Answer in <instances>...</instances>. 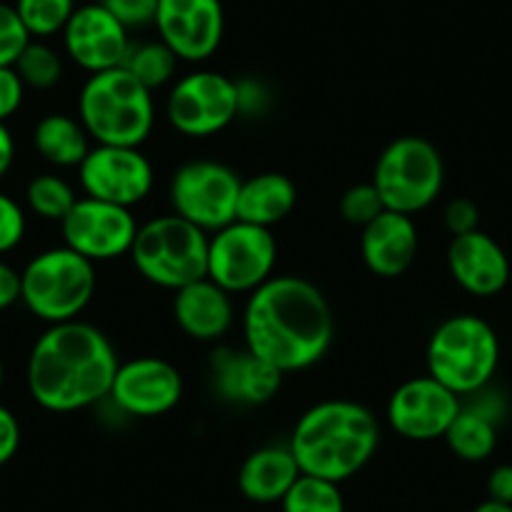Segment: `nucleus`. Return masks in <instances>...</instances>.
<instances>
[{"instance_id": "obj_1", "label": "nucleus", "mask_w": 512, "mask_h": 512, "mask_svg": "<svg viewBox=\"0 0 512 512\" xmlns=\"http://www.w3.org/2000/svg\"><path fill=\"white\" fill-rule=\"evenodd\" d=\"M244 344L282 374L322 362L334 339V314L317 284L304 277H272L246 299Z\"/></svg>"}, {"instance_id": "obj_2", "label": "nucleus", "mask_w": 512, "mask_h": 512, "mask_svg": "<svg viewBox=\"0 0 512 512\" xmlns=\"http://www.w3.org/2000/svg\"><path fill=\"white\" fill-rule=\"evenodd\" d=\"M118 354L106 332L93 324H48L28 357L26 382L33 402L66 415L108 400L118 369Z\"/></svg>"}, {"instance_id": "obj_3", "label": "nucleus", "mask_w": 512, "mask_h": 512, "mask_svg": "<svg viewBox=\"0 0 512 512\" xmlns=\"http://www.w3.org/2000/svg\"><path fill=\"white\" fill-rule=\"evenodd\" d=\"M379 440V420L369 407L354 400H324L299 417L289 450L302 475L342 485L372 460Z\"/></svg>"}, {"instance_id": "obj_4", "label": "nucleus", "mask_w": 512, "mask_h": 512, "mask_svg": "<svg viewBox=\"0 0 512 512\" xmlns=\"http://www.w3.org/2000/svg\"><path fill=\"white\" fill-rule=\"evenodd\" d=\"M78 118L96 144L141 149L154 131V91L123 66L91 73L78 96Z\"/></svg>"}, {"instance_id": "obj_5", "label": "nucleus", "mask_w": 512, "mask_h": 512, "mask_svg": "<svg viewBox=\"0 0 512 512\" xmlns=\"http://www.w3.org/2000/svg\"><path fill=\"white\" fill-rule=\"evenodd\" d=\"M500 364L495 329L475 314H455L437 324L427 342V374L457 397H470L492 382Z\"/></svg>"}, {"instance_id": "obj_6", "label": "nucleus", "mask_w": 512, "mask_h": 512, "mask_svg": "<svg viewBox=\"0 0 512 512\" xmlns=\"http://www.w3.org/2000/svg\"><path fill=\"white\" fill-rule=\"evenodd\" d=\"M131 262L149 284L176 289L206 279L209 234L181 216H156L136 231Z\"/></svg>"}, {"instance_id": "obj_7", "label": "nucleus", "mask_w": 512, "mask_h": 512, "mask_svg": "<svg viewBox=\"0 0 512 512\" xmlns=\"http://www.w3.org/2000/svg\"><path fill=\"white\" fill-rule=\"evenodd\" d=\"M96 294V264L63 246L41 251L21 272V302L46 324L73 322Z\"/></svg>"}, {"instance_id": "obj_8", "label": "nucleus", "mask_w": 512, "mask_h": 512, "mask_svg": "<svg viewBox=\"0 0 512 512\" xmlns=\"http://www.w3.org/2000/svg\"><path fill=\"white\" fill-rule=\"evenodd\" d=\"M384 209L415 216L437 201L445 186V161L432 141L400 136L379 154L372 174Z\"/></svg>"}, {"instance_id": "obj_9", "label": "nucleus", "mask_w": 512, "mask_h": 512, "mask_svg": "<svg viewBox=\"0 0 512 512\" xmlns=\"http://www.w3.org/2000/svg\"><path fill=\"white\" fill-rule=\"evenodd\" d=\"M277 239L272 229L231 221L209 234L206 277L229 294H251L274 277Z\"/></svg>"}, {"instance_id": "obj_10", "label": "nucleus", "mask_w": 512, "mask_h": 512, "mask_svg": "<svg viewBox=\"0 0 512 512\" xmlns=\"http://www.w3.org/2000/svg\"><path fill=\"white\" fill-rule=\"evenodd\" d=\"M241 179L231 166L211 159L186 161L174 171L169 199L174 214L206 234L236 221Z\"/></svg>"}, {"instance_id": "obj_11", "label": "nucleus", "mask_w": 512, "mask_h": 512, "mask_svg": "<svg viewBox=\"0 0 512 512\" xmlns=\"http://www.w3.org/2000/svg\"><path fill=\"white\" fill-rule=\"evenodd\" d=\"M239 96L236 81L216 71H194L181 76L166 98V118L181 136L206 139L236 121Z\"/></svg>"}, {"instance_id": "obj_12", "label": "nucleus", "mask_w": 512, "mask_h": 512, "mask_svg": "<svg viewBox=\"0 0 512 512\" xmlns=\"http://www.w3.org/2000/svg\"><path fill=\"white\" fill-rule=\"evenodd\" d=\"M83 194L108 204L134 209L154 189V166L134 146H91L78 166Z\"/></svg>"}, {"instance_id": "obj_13", "label": "nucleus", "mask_w": 512, "mask_h": 512, "mask_svg": "<svg viewBox=\"0 0 512 512\" xmlns=\"http://www.w3.org/2000/svg\"><path fill=\"white\" fill-rule=\"evenodd\" d=\"M63 244L86 256L88 262H111L123 254H131L136 231V216L126 206L78 196L73 209L61 221Z\"/></svg>"}, {"instance_id": "obj_14", "label": "nucleus", "mask_w": 512, "mask_h": 512, "mask_svg": "<svg viewBox=\"0 0 512 512\" xmlns=\"http://www.w3.org/2000/svg\"><path fill=\"white\" fill-rule=\"evenodd\" d=\"M184 397V377L161 357H136L121 362L113 377L108 400L121 415L161 417Z\"/></svg>"}, {"instance_id": "obj_15", "label": "nucleus", "mask_w": 512, "mask_h": 512, "mask_svg": "<svg viewBox=\"0 0 512 512\" xmlns=\"http://www.w3.org/2000/svg\"><path fill=\"white\" fill-rule=\"evenodd\" d=\"M462 400L435 377H412L392 392L387 402V422L410 442H432L445 437L447 427L460 412Z\"/></svg>"}, {"instance_id": "obj_16", "label": "nucleus", "mask_w": 512, "mask_h": 512, "mask_svg": "<svg viewBox=\"0 0 512 512\" xmlns=\"http://www.w3.org/2000/svg\"><path fill=\"white\" fill-rule=\"evenodd\" d=\"M154 28L179 61H209L224 41V6L221 0H159Z\"/></svg>"}, {"instance_id": "obj_17", "label": "nucleus", "mask_w": 512, "mask_h": 512, "mask_svg": "<svg viewBox=\"0 0 512 512\" xmlns=\"http://www.w3.org/2000/svg\"><path fill=\"white\" fill-rule=\"evenodd\" d=\"M63 48L78 68L101 73L123 66L131 38L128 28L118 23L101 3H88L78 6L63 28Z\"/></svg>"}, {"instance_id": "obj_18", "label": "nucleus", "mask_w": 512, "mask_h": 512, "mask_svg": "<svg viewBox=\"0 0 512 512\" xmlns=\"http://www.w3.org/2000/svg\"><path fill=\"white\" fill-rule=\"evenodd\" d=\"M214 392L229 405H267L282 390L284 374L249 349L216 347L209 357Z\"/></svg>"}, {"instance_id": "obj_19", "label": "nucleus", "mask_w": 512, "mask_h": 512, "mask_svg": "<svg viewBox=\"0 0 512 512\" xmlns=\"http://www.w3.org/2000/svg\"><path fill=\"white\" fill-rule=\"evenodd\" d=\"M447 269L457 287L475 297H495L510 282V259L485 231L452 236L447 246Z\"/></svg>"}, {"instance_id": "obj_20", "label": "nucleus", "mask_w": 512, "mask_h": 512, "mask_svg": "<svg viewBox=\"0 0 512 512\" xmlns=\"http://www.w3.org/2000/svg\"><path fill=\"white\" fill-rule=\"evenodd\" d=\"M420 249V234L412 216L384 209L362 229L359 251L362 262L374 277H402L415 264Z\"/></svg>"}, {"instance_id": "obj_21", "label": "nucleus", "mask_w": 512, "mask_h": 512, "mask_svg": "<svg viewBox=\"0 0 512 512\" xmlns=\"http://www.w3.org/2000/svg\"><path fill=\"white\" fill-rule=\"evenodd\" d=\"M470 397L472 400L460 407L442 440L447 442L452 455H457L460 460L482 462L495 452L497 425L505 417L507 407L505 397L490 390V384Z\"/></svg>"}, {"instance_id": "obj_22", "label": "nucleus", "mask_w": 512, "mask_h": 512, "mask_svg": "<svg viewBox=\"0 0 512 512\" xmlns=\"http://www.w3.org/2000/svg\"><path fill=\"white\" fill-rule=\"evenodd\" d=\"M174 319L186 337L196 342H216L234 324V302L209 277L174 292Z\"/></svg>"}, {"instance_id": "obj_23", "label": "nucleus", "mask_w": 512, "mask_h": 512, "mask_svg": "<svg viewBox=\"0 0 512 512\" xmlns=\"http://www.w3.org/2000/svg\"><path fill=\"white\" fill-rule=\"evenodd\" d=\"M302 475L289 445H267L251 452L239 467L241 495L256 505H274L282 502L289 487Z\"/></svg>"}, {"instance_id": "obj_24", "label": "nucleus", "mask_w": 512, "mask_h": 512, "mask_svg": "<svg viewBox=\"0 0 512 512\" xmlns=\"http://www.w3.org/2000/svg\"><path fill=\"white\" fill-rule=\"evenodd\" d=\"M297 206V186L289 176L267 171L241 181L236 219L246 224L272 229L279 221L287 219Z\"/></svg>"}, {"instance_id": "obj_25", "label": "nucleus", "mask_w": 512, "mask_h": 512, "mask_svg": "<svg viewBox=\"0 0 512 512\" xmlns=\"http://www.w3.org/2000/svg\"><path fill=\"white\" fill-rule=\"evenodd\" d=\"M33 146L48 164L58 169H78L91 151V136L81 118L48 113L33 128Z\"/></svg>"}, {"instance_id": "obj_26", "label": "nucleus", "mask_w": 512, "mask_h": 512, "mask_svg": "<svg viewBox=\"0 0 512 512\" xmlns=\"http://www.w3.org/2000/svg\"><path fill=\"white\" fill-rule=\"evenodd\" d=\"M123 68H126L131 76L139 83H144L149 91H156V88H164L166 83L174 81L176 68H179V58L174 56L166 43L161 41H141L131 43L126 53V61H123Z\"/></svg>"}, {"instance_id": "obj_27", "label": "nucleus", "mask_w": 512, "mask_h": 512, "mask_svg": "<svg viewBox=\"0 0 512 512\" xmlns=\"http://www.w3.org/2000/svg\"><path fill=\"white\" fill-rule=\"evenodd\" d=\"M279 505L282 512H347L337 482L312 475H299Z\"/></svg>"}, {"instance_id": "obj_28", "label": "nucleus", "mask_w": 512, "mask_h": 512, "mask_svg": "<svg viewBox=\"0 0 512 512\" xmlns=\"http://www.w3.org/2000/svg\"><path fill=\"white\" fill-rule=\"evenodd\" d=\"M26 201L28 209L36 216L61 224L68 211L73 209V204L78 201V196L73 191V186L66 179H61V176L41 174L28 184Z\"/></svg>"}, {"instance_id": "obj_29", "label": "nucleus", "mask_w": 512, "mask_h": 512, "mask_svg": "<svg viewBox=\"0 0 512 512\" xmlns=\"http://www.w3.org/2000/svg\"><path fill=\"white\" fill-rule=\"evenodd\" d=\"M16 13L31 38H48L63 33L76 11V0H16Z\"/></svg>"}, {"instance_id": "obj_30", "label": "nucleus", "mask_w": 512, "mask_h": 512, "mask_svg": "<svg viewBox=\"0 0 512 512\" xmlns=\"http://www.w3.org/2000/svg\"><path fill=\"white\" fill-rule=\"evenodd\" d=\"M16 73L21 76L23 86L36 88V91H48L63 78V61L56 48L43 41H31L26 51L18 56Z\"/></svg>"}, {"instance_id": "obj_31", "label": "nucleus", "mask_w": 512, "mask_h": 512, "mask_svg": "<svg viewBox=\"0 0 512 512\" xmlns=\"http://www.w3.org/2000/svg\"><path fill=\"white\" fill-rule=\"evenodd\" d=\"M382 211L384 201L382 196H379V191L374 189L372 181H369V184L349 186L342 194V199H339V214H342V219L347 221V224L359 226V229H364L369 221L377 219Z\"/></svg>"}, {"instance_id": "obj_32", "label": "nucleus", "mask_w": 512, "mask_h": 512, "mask_svg": "<svg viewBox=\"0 0 512 512\" xmlns=\"http://www.w3.org/2000/svg\"><path fill=\"white\" fill-rule=\"evenodd\" d=\"M31 33L26 31L23 21L18 18L16 8L0 3V68L16 66L18 56L31 43Z\"/></svg>"}, {"instance_id": "obj_33", "label": "nucleus", "mask_w": 512, "mask_h": 512, "mask_svg": "<svg viewBox=\"0 0 512 512\" xmlns=\"http://www.w3.org/2000/svg\"><path fill=\"white\" fill-rule=\"evenodd\" d=\"M118 23L131 31V28L154 26L159 0H98Z\"/></svg>"}, {"instance_id": "obj_34", "label": "nucleus", "mask_w": 512, "mask_h": 512, "mask_svg": "<svg viewBox=\"0 0 512 512\" xmlns=\"http://www.w3.org/2000/svg\"><path fill=\"white\" fill-rule=\"evenodd\" d=\"M26 236V211L13 196L0 191V254L16 249Z\"/></svg>"}, {"instance_id": "obj_35", "label": "nucleus", "mask_w": 512, "mask_h": 512, "mask_svg": "<svg viewBox=\"0 0 512 512\" xmlns=\"http://www.w3.org/2000/svg\"><path fill=\"white\" fill-rule=\"evenodd\" d=\"M445 226L452 236L470 234V231L480 229V209L475 201L470 199H452L445 206Z\"/></svg>"}, {"instance_id": "obj_36", "label": "nucleus", "mask_w": 512, "mask_h": 512, "mask_svg": "<svg viewBox=\"0 0 512 512\" xmlns=\"http://www.w3.org/2000/svg\"><path fill=\"white\" fill-rule=\"evenodd\" d=\"M236 96H239V116H262L272 103V93L256 78H241L236 81Z\"/></svg>"}, {"instance_id": "obj_37", "label": "nucleus", "mask_w": 512, "mask_h": 512, "mask_svg": "<svg viewBox=\"0 0 512 512\" xmlns=\"http://www.w3.org/2000/svg\"><path fill=\"white\" fill-rule=\"evenodd\" d=\"M26 98V86L16 68H0V121L6 123L8 118L16 116Z\"/></svg>"}, {"instance_id": "obj_38", "label": "nucleus", "mask_w": 512, "mask_h": 512, "mask_svg": "<svg viewBox=\"0 0 512 512\" xmlns=\"http://www.w3.org/2000/svg\"><path fill=\"white\" fill-rule=\"evenodd\" d=\"M18 447H21V422L6 405H0V467L16 457Z\"/></svg>"}, {"instance_id": "obj_39", "label": "nucleus", "mask_w": 512, "mask_h": 512, "mask_svg": "<svg viewBox=\"0 0 512 512\" xmlns=\"http://www.w3.org/2000/svg\"><path fill=\"white\" fill-rule=\"evenodd\" d=\"M487 500L512 505V465H497L487 475Z\"/></svg>"}, {"instance_id": "obj_40", "label": "nucleus", "mask_w": 512, "mask_h": 512, "mask_svg": "<svg viewBox=\"0 0 512 512\" xmlns=\"http://www.w3.org/2000/svg\"><path fill=\"white\" fill-rule=\"evenodd\" d=\"M18 302H21V272H16L11 264L0 262V312H6Z\"/></svg>"}, {"instance_id": "obj_41", "label": "nucleus", "mask_w": 512, "mask_h": 512, "mask_svg": "<svg viewBox=\"0 0 512 512\" xmlns=\"http://www.w3.org/2000/svg\"><path fill=\"white\" fill-rule=\"evenodd\" d=\"M13 161H16V141H13L11 128L0 121V179L11 171Z\"/></svg>"}, {"instance_id": "obj_42", "label": "nucleus", "mask_w": 512, "mask_h": 512, "mask_svg": "<svg viewBox=\"0 0 512 512\" xmlns=\"http://www.w3.org/2000/svg\"><path fill=\"white\" fill-rule=\"evenodd\" d=\"M472 512H512V505H505V502H495V500H485L475 507Z\"/></svg>"}, {"instance_id": "obj_43", "label": "nucleus", "mask_w": 512, "mask_h": 512, "mask_svg": "<svg viewBox=\"0 0 512 512\" xmlns=\"http://www.w3.org/2000/svg\"><path fill=\"white\" fill-rule=\"evenodd\" d=\"M3 379H6V369H3V359H0V387H3Z\"/></svg>"}]
</instances>
